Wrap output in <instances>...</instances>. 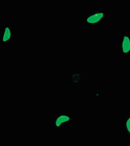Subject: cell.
I'll use <instances>...</instances> for the list:
<instances>
[{
    "instance_id": "obj_2",
    "label": "cell",
    "mask_w": 130,
    "mask_h": 146,
    "mask_svg": "<svg viewBox=\"0 0 130 146\" xmlns=\"http://www.w3.org/2000/svg\"><path fill=\"white\" fill-rule=\"evenodd\" d=\"M107 13L100 10H95L93 12H88L81 19L82 24L89 25L96 28L106 21L107 19Z\"/></svg>"
},
{
    "instance_id": "obj_4",
    "label": "cell",
    "mask_w": 130,
    "mask_h": 146,
    "mask_svg": "<svg viewBox=\"0 0 130 146\" xmlns=\"http://www.w3.org/2000/svg\"><path fill=\"white\" fill-rule=\"evenodd\" d=\"M13 41V27L5 25L1 29V42L2 43H10Z\"/></svg>"
},
{
    "instance_id": "obj_5",
    "label": "cell",
    "mask_w": 130,
    "mask_h": 146,
    "mask_svg": "<svg viewBox=\"0 0 130 146\" xmlns=\"http://www.w3.org/2000/svg\"><path fill=\"white\" fill-rule=\"evenodd\" d=\"M69 76V84H82V72H70Z\"/></svg>"
},
{
    "instance_id": "obj_1",
    "label": "cell",
    "mask_w": 130,
    "mask_h": 146,
    "mask_svg": "<svg viewBox=\"0 0 130 146\" xmlns=\"http://www.w3.org/2000/svg\"><path fill=\"white\" fill-rule=\"evenodd\" d=\"M76 120V116L71 115L69 113H57L55 117L50 119V128L51 129L65 128L66 126L75 121Z\"/></svg>"
},
{
    "instance_id": "obj_6",
    "label": "cell",
    "mask_w": 130,
    "mask_h": 146,
    "mask_svg": "<svg viewBox=\"0 0 130 146\" xmlns=\"http://www.w3.org/2000/svg\"><path fill=\"white\" fill-rule=\"evenodd\" d=\"M125 126L126 137L130 138V115L125 117Z\"/></svg>"
},
{
    "instance_id": "obj_3",
    "label": "cell",
    "mask_w": 130,
    "mask_h": 146,
    "mask_svg": "<svg viewBox=\"0 0 130 146\" xmlns=\"http://www.w3.org/2000/svg\"><path fill=\"white\" fill-rule=\"evenodd\" d=\"M119 52L123 56H130V34L119 35Z\"/></svg>"
}]
</instances>
